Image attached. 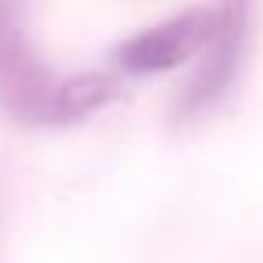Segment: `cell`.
I'll use <instances>...</instances> for the list:
<instances>
[{"label":"cell","instance_id":"cell-1","mask_svg":"<svg viewBox=\"0 0 263 263\" xmlns=\"http://www.w3.org/2000/svg\"><path fill=\"white\" fill-rule=\"evenodd\" d=\"M249 29H252V0H216L213 26L202 44V62L184 83L177 108H173L177 119H195L223 101V94L231 90L241 69Z\"/></svg>","mask_w":263,"mask_h":263},{"label":"cell","instance_id":"cell-2","mask_svg":"<svg viewBox=\"0 0 263 263\" xmlns=\"http://www.w3.org/2000/svg\"><path fill=\"white\" fill-rule=\"evenodd\" d=\"M54 87L33 44L0 11V108L18 123H51Z\"/></svg>","mask_w":263,"mask_h":263},{"label":"cell","instance_id":"cell-3","mask_svg":"<svg viewBox=\"0 0 263 263\" xmlns=\"http://www.w3.org/2000/svg\"><path fill=\"white\" fill-rule=\"evenodd\" d=\"M209 26H213V11L191 8L177 18H166L152 29H141V33L126 36L112 51V62L123 72H134V76H155V72L177 69L195 51H202V44L209 36Z\"/></svg>","mask_w":263,"mask_h":263},{"label":"cell","instance_id":"cell-4","mask_svg":"<svg viewBox=\"0 0 263 263\" xmlns=\"http://www.w3.org/2000/svg\"><path fill=\"white\" fill-rule=\"evenodd\" d=\"M119 98V83L105 72H80L69 76L54 87V108H51V123L58 126H72L90 119L94 112H101L105 105H112Z\"/></svg>","mask_w":263,"mask_h":263}]
</instances>
